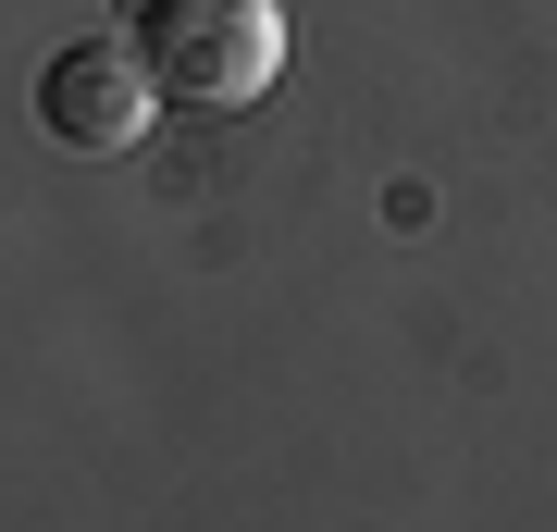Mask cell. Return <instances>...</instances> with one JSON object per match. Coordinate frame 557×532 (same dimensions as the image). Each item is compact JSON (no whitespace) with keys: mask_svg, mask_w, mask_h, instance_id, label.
Segmentation results:
<instances>
[{"mask_svg":"<svg viewBox=\"0 0 557 532\" xmlns=\"http://www.w3.org/2000/svg\"><path fill=\"white\" fill-rule=\"evenodd\" d=\"M38 124L62 149H124L149 124V62L137 38H75V50H50L38 62Z\"/></svg>","mask_w":557,"mask_h":532,"instance_id":"obj_2","label":"cell"},{"mask_svg":"<svg viewBox=\"0 0 557 532\" xmlns=\"http://www.w3.org/2000/svg\"><path fill=\"white\" fill-rule=\"evenodd\" d=\"M124 38H137L149 87L199 99V112H236L285 75V13L273 0H124Z\"/></svg>","mask_w":557,"mask_h":532,"instance_id":"obj_1","label":"cell"}]
</instances>
